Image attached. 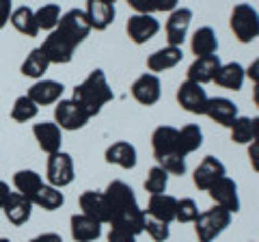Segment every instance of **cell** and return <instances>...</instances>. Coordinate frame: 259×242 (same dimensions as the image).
I'll use <instances>...</instances> for the list:
<instances>
[{"label": "cell", "instance_id": "9a60e30c", "mask_svg": "<svg viewBox=\"0 0 259 242\" xmlns=\"http://www.w3.org/2000/svg\"><path fill=\"white\" fill-rule=\"evenodd\" d=\"M32 136L39 145V149L46 151L48 156L61 151V145H63V130L54 121H41V124H35L32 126Z\"/></svg>", "mask_w": 259, "mask_h": 242}, {"label": "cell", "instance_id": "2e32d148", "mask_svg": "<svg viewBox=\"0 0 259 242\" xmlns=\"http://www.w3.org/2000/svg\"><path fill=\"white\" fill-rule=\"evenodd\" d=\"M63 91L65 87L59 80H35V85L28 89V98L37 104V106H50V104H56L59 100H63Z\"/></svg>", "mask_w": 259, "mask_h": 242}, {"label": "cell", "instance_id": "836d02e7", "mask_svg": "<svg viewBox=\"0 0 259 242\" xmlns=\"http://www.w3.org/2000/svg\"><path fill=\"white\" fill-rule=\"evenodd\" d=\"M61 7L54 5V3H48L44 7H39L35 11V20H37V26H39V33L41 30H48V33H52V30L59 26L61 22Z\"/></svg>", "mask_w": 259, "mask_h": 242}, {"label": "cell", "instance_id": "681fc988", "mask_svg": "<svg viewBox=\"0 0 259 242\" xmlns=\"http://www.w3.org/2000/svg\"><path fill=\"white\" fill-rule=\"evenodd\" d=\"M250 121H253V143L259 145V117H253ZM253 143H250V145H253Z\"/></svg>", "mask_w": 259, "mask_h": 242}, {"label": "cell", "instance_id": "83f0119b", "mask_svg": "<svg viewBox=\"0 0 259 242\" xmlns=\"http://www.w3.org/2000/svg\"><path fill=\"white\" fill-rule=\"evenodd\" d=\"M246 80V69L240 65V63L231 61V63H225L221 65V69L216 71V78L214 83L223 89H229V91H240L242 85Z\"/></svg>", "mask_w": 259, "mask_h": 242}, {"label": "cell", "instance_id": "f5cc1de1", "mask_svg": "<svg viewBox=\"0 0 259 242\" xmlns=\"http://www.w3.org/2000/svg\"><path fill=\"white\" fill-rule=\"evenodd\" d=\"M0 242H11L9 238H0Z\"/></svg>", "mask_w": 259, "mask_h": 242}, {"label": "cell", "instance_id": "9c48e42d", "mask_svg": "<svg viewBox=\"0 0 259 242\" xmlns=\"http://www.w3.org/2000/svg\"><path fill=\"white\" fill-rule=\"evenodd\" d=\"M39 48H41L44 54L48 56L50 65H65V63H71L74 52H76V46L71 44L67 37H63L59 30H52Z\"/></svg>", "mask_w": 259, "mask_h": 242}, {"label": "cell", "instance_id": "d590c367", "mask_svg": "<svg viewBox=\"0 0 259 242\" xmlns=\"http://www.w3.org/2000/svg\"><path fill=\"white\" fill-rule=\"evenodd\" d=\"M168 175L164 169L153 165L147 173V180H145V190L149 192V195H164L166 188H168Z\"/></svg>", "mask_w": 259, "mask_h": 242}, {"label": "cell", "instance_id": "5b68a950", "mask_svg": "<svg viewBox=\"0 0 259 242\" xmlns=\"http://www.w3.org/2000/svg\"><path fill=\"white\" fill-rule=\"evenodd\" d=\"M76 177V167H74V158L67 151H56L48 158L46 165V180L50 186L54 188H65L74 182Z\"/></svg>", "mask_w": 259, "mask_h": 242}, {"label": "cell", "instance_id": "4dcf8cb0", "mask_svg": "<svg viewBox=\"0 0 259 242\" xmlns=\"http://www.w3.org/2000/svg\"><path fill=\"white\" fill-rule=\"evenodd\" d=\"M201 145H203V130L197 124H188L180 128L177 132V147H180V154L188 156L192 151H197Z\"/></svg>", "mask_w": 259, "mask_h": 242}, {"label": "cell", "instance_id": "d4e9b609", "mask_svg": "<svg viewBox=\"0 0 259 242\" xmlns=\"http://www.w3.org/2000/svg\"><path fill=\"white\" fill-rule=\"evenodd\" d=\"M175 208H177V199L175 197L166 195V192L164 195H151L145 214H147L149 219H156V221L171 225L175 221Z\"/></svg>", "mask_w": 259, "mask_h": 242}, {"label": "cell", "instance_id": "3957f363", "mask_svg": "<svg viewBox=\"0 0 259 242\" xmlns=\"http://www.w3.org/2000/svg\"><path fill=\"white\" fill-rule=\"evenodd\" d=\"M229 26L240 44H250L259 37V11L248 3H238L231 9Z\"/></svg>", "mask_w": 259, "mask_h": 242}, {"label": "cell", "instance_id": "ee69618b", "mask_svg": "<svg viewBox=\"0 0 259 242\" xmlns=\"http://www.w3.org/2000/svg\"><path fill=\"white\" fill-rule=\"evenodd\" d=\"M177 5H180V0H153V7H156V11H164V13L175 11Z\"/></svg>", "mask_w": 259, "mask_h": 242}, {"label": "cell", "instance_id": "d6a6232c", "mask_svg": "<svg viewBox=\"0 0 259 242\" xmlns=\"http://www.w3.org/2000/svg\"><path fill=\"white\" fill-rule=\"evenodd\" d=\"M65 204V195L61 192V188H54L50 184H44L41 188L37 190V195L32 197V206H39L46 212H54Z\"/></svg>", "mask_w": 259, "mask_h": 242}, {"label": "cell", "instance_id": "f1b7e54d", "mask_svg": "<svg viewBox=\"0 0 259 242\" xmlns=\"http://www.w3.org/2000/svg\"><path fill=\"white\" fill-rule=\"evenodd\" d=\"M44 177L39 175L37 171H32V169H20V171H15L13 175V188L15 192H20L26 199L32 201V197L37 195V190L44 186Z\"/></svg>", "mask_w": 259, "mask_h": 242}, {"label": "cell", "instance_id": "7a4b0ae2", "mask_svg": "<svg viewBox=\"0 0 259 242\" xmlns=\"http://www.w3.org/2000/svg\"><path fill=\"white\" fill-rule=\"evenodd\" d=\"M112 98H115V93H112L108 78L102 69H93L82 83L76 85L74 95H71V100L80 104L89 117L100 115L102 108L106 106Z\"/></svg>", "mask_w": 259, "mask_h": 242}, {"label": "cell", "instance_id": "74e56055", "mask_svg": "<svg viewBox=\"0 0 259 242\" xmlns=\"http://www.w3.org/2000/svg\"><path fill=\"white\" fill-rule=\"evenodd\" d=\"M199 206L194 199H177L175 208V221L177 223H194L199 216Z\"/></svg>", "mask_w": 259, "mask_h": 242}, {"label": "cell", "instance_id": "7bdbcfd3", "mask_svg": "<svg viewBox=\"0 0 259 242\" xmlns=\"http://www.w3.org/2000/svg\"><path fill=\"white\" fill-rule=\"evenodd\" d=\"M108 242H136V236L127 231H121V229H112L108 231Z\"/></svg>", "mask_w": 259, "mask_h": 242}, {"label": "cell", "instance_id": "484cf974", "mask_svg": "<svg viewBox=\"0 0 259 242\" xmlns=\"http://www.w3.org/2000/svg\"><path fill=\"white\" fill-rule=\"evenodd\" d=\"M108 165H117L121 169H134L136 163H139V154H136V147L127 141H117L112 143L110 147L104 154Z\"/></svg>", "mask_w": 259, "mask_h": 242}, {"label": "cell", "instance_id": "603a6c76", "mask_svg": "<svg viewBox=\"0 0 259 242\" xmlns=\"http://www.w3.org/2000/svg\"><path fill=\"white\" fill-rule=\"evenodd\" d=\"M182 59H184L182 48L164 46V48H160V50H156L153 54L147 56V69L151 71V74L158 76V74H162V71H168L175 65H180Z\"/></svg>", "mask_w": 259, "mask_h": 242}, {"label": "cell", "instance_id": "8992f818", "mask_svg": "<svg viewBox=\"0 0 259 242\" xmlns=\"http://www.w3.org/2000/svg\"><path fill=\"white\" fill-rule=\"evenodd\" d=\"M54 30H59L63 37H67L78 48L91 33V24H89L87 13L82 9H69L61 15V22Z\"/></svg>", "mask_w": 259, "mask_h": 242}, {"label": "cell", "instance_id": "f35d334b", "mask_svg": "<svg viewBox=\"0 0 259 242\" xmlns=\"http://www.w3.org/2000/svg\"><path fill=\"white\" fill-rule=\"evenodd\" d=\"M156 165L164 169L168 175H184L186 173V156H182V154H168V156L156 158Z\"/></svg>", "mask_w": 259, "mask_h": 242}, {"label": "cell", "instance_id": "f907efd6", "mask_svg": "<svg viewBox=\"0 0 259 242\" xmlns=\"http://www.w3.org/2000/svg\"><path fill=\"white\" fill-rule=\"evenodd\" d=\"M253 102H255V106L259 108V85H255V89H253Z\"/></svg>", "mask_w": 259, "mask_h": 242}, {"label": "cell", "instance_id": "5bb4252c", "mask_svg": "<svg viewBox=\"0 0 259 242\" xmlns=\"http://www.w3.org/2000/svg\"><path fill=\"white\" fill-rule=\"evenodd\" d=\"M207 195L212 197V201L216 206L225 208L227 212L236 214L240 212V195H238V184L231 180V177H221L212 188L207 190Z\"/></svg>", "mask_w": 259, "mask_h": 242}, {"label": "cell", "instance_id": "7c38bea8", "mask_svg": "<svg viewBox=\"0 0 259 242\" xmlns=\"http://www.w3.org/2000/svg\"><path fill=\"white\" fill-rule=\"evenodd\" d=\"M192 22V9L188 7H177L175 11H171L166 20V46L182 48L186 37H188V28Z\"/></svg>", "mask_w": 259, "mask_h": 242}, {"label": "cell", "instance_id": "f546056e", "mask_svg": "<svg viewBox=\"0 0 259 242\" xmlns=\"http://www.w3.org/2000/svg\"><path fill=\"white\" fill-rule=\"evenodd\" d=\"M48 67H50V61H48L44 50L41 48H32V50L26 54V59H24L20 71H22V76H26V78L41 80L44 74L48 71Z\"/></svg>", "mask_w": 259, "mask_h": 242}, {"label": "cell", "instance_id": "7dc6e473", "mask_svg": "<svg viewBox=\"0 0 259 242\" xmlns=\"http://www.w3.org/2000/svg\"><path fill=\"white\" fill-rule=\"evenodd\" d=\"M246 78H250L255 85H259V59H255V61L246 67Z\"/></svg>", "mask_w": 259, "mask_h": 242}, {"label": "cell", "instance_id": "1f68e13d", "mask_svg": "<svg viewBox=\"0 0 259 242\" xmlns=\"http://www.w3.org/2000/svg\"><path fill=\"white\" fill-rule=\"evenodd\" d=\"M11 26L18 30V33L26 35V37H37L39 35V26H37V20H35V11L30 7H18L13 9L11 13Z\"/></svg>", "mask_w": 259, "mask_h": 242}, {"label": "cell", "instance_id": "e575fe53", "mask_svg": "<svg viewBox=\"0 0 259 242\" xmlns=\"http://www.w3.org/2000/svg\"><path fill=\"white\" fill-rule=\"evenodd\" d=\"M39 115V106L32 102L28 95H20L15 98L13 106H11V119L18 121V124H26V121H32Z\"/></svg>", "mask_w": 259, "mask_h": 242}, {"label": "cell", "instance_id": "d6986e66", "mask_svg": "<svg viewBox=\"0 0 259 242\" xmlns=\"http://www.w3.org/2000/svg\"><path fill=\"white\" fill-rule=\"evenodd\" d=\"M69 231H71V238L76 242H95L102 236V223H97L95 219H91V216L78 212V214H71Z\"/></svg>", "mask_w": 259, "mask_h": 242}, {"label": "cell", "instance_id": "b9f144b4", "mask_svg": "<svg viewBox=\"0 0 259 242\" xmlns=\"http://www.w3.org/2000/svg\"><path fill=\"white\" fill-rule=\"evenodd\" d=\"M125 3L132 7L136 13H153V11H156L153 0H125Z\"/></svg>", "mask_w": 259, "mask_h": 242}, {"label": "cell", "instance_id": "ab89813d", "mask_svg": "<svg viewBox=\"0 0 259 242\" xmlns=\"http://www.w3.org/2000/svg\"><path fill=\"white\" fill-rule=\"evenodd\" d=\"M145 231H147L151 236V240H156V242H166L171 238V227H168V223L149 219V216H147V223H145Z\"/></svg>", "mask_w": 259, "mask_h": 242}, {"label": "cell", "instance_id": "8d00e7d4", "mask_svg": "<svg viewBox=\"0 0 259 242\" xmlns=\"http://www.w3.org/2000/svg\"><path fill=\"white\" fill-rule=\"evenodd\" d=\"M229 130H231V141L236 145L253 143V121H250V117H238Z\"/></svg>", "mask_w": 259, "mask_h": 242}, {"label": "cell", "instance_id": "c3c4849f", "mask_svg": "<svg viewBox=\"0 0 259 242\" xmlns=\"http://www.w3.org/2000/svg\"><path fill=\"white\" fill-rule=\"evenodd\" d=\"M11 188H9V184H7L5 180H0V210H3V206H5V201L9 199V195H11Z\"/></svg>", "mask_w": 259, "mask_h": 242}, {"label": "cell", "instance_id": "44dd1931", "mask_svg": "<svg viewBox=\"0 0 259 242\" xmlns=\"http://www.w3.org/2000/svg\"><path fill=\"white\" fill-rule=\"evenodd\" d=\"M177 132H180V128H173V126H158L156 130H153V134H151L153 158L180 154V147H177Z\"/></svg>", "mask_w": 259, "mask_h": 242}, {"label": "cell", "instance_id": "7402d4cb", "mask_svg": "<svg viewBox=\"0 0 259 242\" xmlns=\"http://www.w3.org/2000/svg\"><path fill=\"white\" fill-rule=\"evenodd\" d=\"M87 20L91 24V30H106L112 22H115V5H108L104 0H87L84 7Z\"/></svg>", "mask_w": 259, "mask_h": 242}, {"label": "cell", "instance_id": "30bf717a", "mask_svg": "<svg viewBox=\"0 0 259 242\" xmlns=\"http://www.w3.org/2000/svg\"><path fill=\"white\" fill-rule=\"evenodd\" d=\"M125 30H127V37L136 46H143L160 33V22L153 18V13H134L127 20Z\"/></svg>", "mask_w": 259, "mask_h": 242}, {"label": "cell", "instance_id": "8fae6325", "mask_svg": "<svg viewBox=\"0 0 259 242\" xmlns=\"http://www.w3.org/2000/svg\"><path fill=\"white\" fill-rule=\"evenodd\" d=\"M130 93H132V98L139 104H143V106H153V104H158L162 98V83L156 74L145 71V74H141L132 83Z\"/></svg>", "mask_w": 259, "mask_h": 242}, {"label": "cell", "instance_id": "ac0fdd59", "mask_svg": "<svg viewBox=\"0 0 259 242\" xmlns=\"http://www.w3.org/2000/svg\"><path fill=\"white\" fill-rule=\"evenodd\" d=\"M221 59L218 54H212V56H201V59H194L192 65L186 71V80H192L197 85H207V83H214L216 78V71L221 69Z\"/></svg>", "mask_w": 259, "mask_h": 242}, {"label": "cell", "instance_id": "ffe728a7", "mask_svg": "<svg viewBox=\"0 0 259 242\" xmlns=\"http://www.w3.org/2000/svg\"><path fill=\"white\" fill-rule=\"evenodd\" d=\"M80 210L82 214L91 216L97 223H110V210L106 204V197L104 192H97V190H84L80 195Z\"/></svg>", "mask_w": 259, "mask_h": 242}, {"label": "cell", "instance_id": "bcb514c9", "mask_svg": "<svg viewBox=\"0 0 259 242\" xmlns=\"http://www.w3.org/2000/svg\"><path fill=\"white\" fill-rule=\"evenodd\" d=\"M30 242H63V238L54 231H48V233H39V236H35Z\"/></svg>", "mask_w": 259, "mask_h": 242}, {"label": "cell", "instance_id": "816d5d0a", "mask_svg": "<svg viewBox=\"0 0 259 242\" xmlns=\"http://www.w3.org/2000/svg\"><path fill=\"white\" fill-rule=\"evenodd\" d=\"M104 3H108V5H115V3H117V0H104Z\"/></svg>", "mask_w": 259, "mask_h": 242}, {"label": "cell", "instance_id": "6da1fadb", "mask_svg": "<svg viewBox=\"0 0 259 242\" xmlns=\"http://www.w3.org/2000/svg\"><path fill=\"white\" fill-rule=\"evenodd\" d=\"M106 204L110 210V223L112 229H121L127 231L132 236H139L145 231V223H147V214L145 210L139 206L136 195L130 184L121 182V180H112L106 190H104Z\"/></svg>", "mask_w": 259, "mask_h": 242}, {"label": "cell", "instance_id": "ba28073f", "mask_svg": "<svg viewBox=\"0 0 259 242\" xmlns=\"http://www.w3.org/2000/svg\"><path fill=\"white\" fill-rule=\"evenodd\" d=\"M177 104L184 108L192 112V115H205V106H207V93L203 85H197L192 80H184V83L177 87Z\"/></svg>", "mask_w": 259, "mask_h": 242}, {"label": "cell", "instance_id": "4fadbf2b", "mask_svg": "<svg viewBox=\"0 0 259 242\" xmlns=\"http://www.w3.org/2000/svg\"><path fill=\"white\" fill-rule=\"evenodd\" d=\"M225 175H227V169H225V165L221 163V160L214 158V156H205L199 163V167L194 169L192 182H194V186H197L199 190H205L207 192Z\"/></svg>", "mask_w": 259, "mask_h": 242}, {"label": "cell", "instance_id": "e0dca14e", "mask_svg": "<svg viewBox=\"0 0 259 242\" xmlns=\"http://www.w3.org/2000/svg\"><path fill=\"white\" fill-rule=\"evenodd\" d=\"M32 208H35V206H32L30 199L20 195V192H11L9 199H7L5 206H3V212H5L7 221H9L11 225H15V227H22V225H26L30 221Z\"/></svg>", "mask_w": 259, "mask_h": 242}, {"label": "cell", "instance_id": "277c9868", "mask_svg": "<svg viewBox=\"0 0 259 242\" xmlns=\"http://www.w3.org/2000/svg\"><path fill=\"white\" fill-rule=\"evenodd\" d=\"M231 212H227L225 208L214 206L201 212L194 221V233H197L199 242H214L221 233L231 225Z\"/></svg>", "mask_w": 259, "mask_h": 242}, {"label": "cell", "instance_id": "60d3db41", "mask_svg": "<svg viewBox=\"0 0 259 242\" xmlns=\"http://www.w3.org/2000/svg\"><path fill=\"white\" fill-rule=\"evenodd\" d=\"M11 13H13V0H0V30L9 24Z\"/></svg>", "mask_w": 259, "mask_h": 242}, {"label": "cell", "instance_id": "cb8c5ba5", "mask_svg": "<svg viewBox=\"0 0 259 242\" xmlns=\"http://www.w3.org/2000/svg\"><path fill=\"white\" fill-rule=\"evenodd\" d=\"M205 117H209L216 124H221L225 128H231V124L236 121L238 115V104H233L227 98H209L205 106Z\"/></svg>", "mask_w": 259, "mask_h": 242}, {"label": "cell", "instance_id": "4316f807", "mask_svg": "<svg viewBox=\"0 0 259 242\" xmlns=\"http://www.w3.org/2000/svg\"><path fill=\"white\" fill-rule=\"evenodd\" d=\"M190 50L192 54L201 59V56H212L218 52V37L216 30L212 26H201L194 30V35L190 39Z\"/></svg>", "mask_w": 259, "mask_h": 242}, {"label": "cell", "instance_id": "52a82bcc", "mask_svg": "<svg viewBox=\"0 0 259 242\" xmlns=\"http://www.w3.org/2000/svg\"><path fill=\"white\" fill-rule=\"evenodd\" d=\"M89 117L87 112L82 110L80 104H76L74 100H59L54 106V124L61 128V130H69V132H76V130H82V128L89 124Z\"/></svg>", "mask_w": 259, "mask_h": 242}, {"label": "cell", "instance_id": "f6af8a7d", "mask_svg": "<svg viewBox=\"0 0 259 242\" xmlns=\"http://www.w3.org/2000/svg\"><path fill=\"white\" fill-rule=\"evenodd\" d=\"M248 160H250V167L259 173V145H248Z\"/></svg>", "mask_w": 259, "mask_h": 242}]
</instances>
